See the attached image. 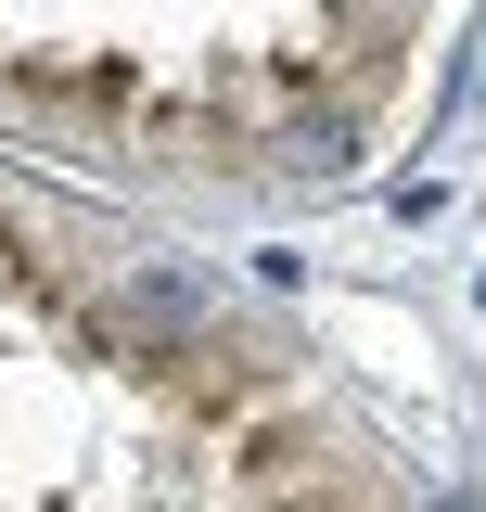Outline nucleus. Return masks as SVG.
Returning a JSON list of instances; mask_svg holds the SVG:
<instances>
[{
	"label": "nucleus",
	"instance_id": "nucleus-1",
	"mask_svg": "<svg viewBox=\"0 0 486 512\" xmlns=\"http://www.w3.org/2000/svg\"><path fill=\"white\" fill-rule=\"evenodd\" d=\"M448 0H0V103L154 167H333Z\"/></svg>",
	"mask_w": 486,
	"mask_h": 512
}]
</instances>
